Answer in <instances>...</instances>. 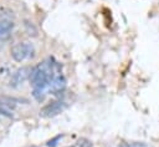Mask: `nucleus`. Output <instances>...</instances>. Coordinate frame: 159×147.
Returning <instances> with one entry per match:
<instances>
[{"instance_id":"f257e3e1","label":"nucleus","mask_w":159,"mask_h":147,"mask_svg":"<svg viewBox=\"0 0 159 147\" xmlns=\"http://www.w3.org/2000/svg\"><path fill=\"white\" fill-rule=\"evenodd\" d=\"M10 54H11V57L15 61L21 62L27 57H32L34 46L31 44H29V42H19V44H15L11 47Z\"/></svg>"},{"instance_id":"f03ea898","label":"nucleus","mask_w":159,"mask_h":147,"mask_svg":"<svg viewBox=\"0 0 159 147\" xmlns=\"http://www.w3.org/2000/svg\"><path fill=\"white\" fill-rule=\"evenodd\" d=\"M66 108V103L62 101H52L40 110V116L42 117H55Z\"/></svg>"},{"instance_id":"7ed1b4c3","label":"nucleus","mask_w":159,"mask_h":147,"mask_svg":"<svg viewBox=\"0 0 159 147\" xmlns=\"http://www.w3.org/2000/svg\"><path fill=\"white\" fill-rule=\"evenodd\" d=\"M31 70H32V69H30V67H21V69H19V70L12 75V77H11V80H10V85L15 87V86H19L20 83H22L26 78H30Z\"/></svg>"},{"instance_id":"20e7f679","label":"nucleus","mask_w":159,"mask_h":147,"mask_svg":"<svg viewBox=\"0 0 159 147\" xmlns=\"http://www.w3.org/2000/svg\"><path fill=\"white\" fill-rule=\"evenodd\" d=\"M65 87H66V81H65V78H63L62 76H56V77H53V78L50 81V83H48V88H50V91L53 92V93H58V92L63 91Z\"/></svg>"},{"instance_id":"39448f33","label":"nucleus","mask_w":159,"mask_h":147,"mask_svg":"<svg viewBox=\"0 0 159 147\" xmlns=\"http://www.w3.org/2000/svg\"><path fill=\"white\" fill-rule=\"evenodd\" d=\"M14 27V22L10 20H0V41L7 40L10 37V32Z\"/></svg>"},{"instance_id":"423d86ee","label":"nucleus","mask_w":159,"mask_h":147,"mask_svg":"<svg viewBox=\"0 0 159 147\" xmlns=\"http://www.w3.org/2000/svg\"><path fill=\"white\" fill-rule=\"evenodd\" d=\"M77 147H92V143L87 138H81L77 143Z\"/></svg>"},{"instance_id":"0eeeda50","label":"nucleus","mask_w":159,"mask_h":147,"mask_svg":"<svg viewBox=\"0 0 159 147\" xmlns=\"http://www.w3.org/2000/svg\"><path fill=\"white\" fill-rule=\"evenodd\" d=\"M61 138H62V135H58V136L53 137L52 140H50V141L47 142V146H48V147H55V146L57 145V142H58Z\"/></svg>"},{"instance_id":"6e6552de","label":"nucleus","mask_w":159,"mask_h":147,"mask_svg":"<svg viewBox=\"0 0 159 147\" xmlns=\"http://www.w3.org/2000/svg\"><path fill=\"white\" fill-rule=\"evenodd\" d=\"M124 146L125 147H147V145L142 143V142H133V143H129V145L124 143Z\"/></svg>"},{"instance_id":"1a4fd4ad","label":"nucleus","mask_w":159,"mask_h":147,"mask_svg":"<svg viewBox=\"0 0 159 147\" xmlns=\"http://www.w3.org/2000/svg\"><path fill=\"white\" fill-rule=\"evenodd\" d=\"M119 147H125V146H124V143H120V145H119Z\"/></svg>"},{"instance_id":"9d476101","label":"nucleus","mask_w":159,"mask_h":147,"mask_svg":"<svg viewBox=\"0 0 159 147\" xmlns=\"http://www.w3.org/2000/svg\"><path fill=\"white\" fill-rule=\"evenodd\" d=\"M68 147H73V146H68Z\"/></svg>"}]
</instances>
